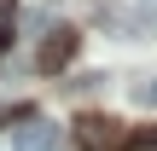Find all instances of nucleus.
<instances>
[{
    "label": "nucleus",
    "mask_w": 157,
    "mask_h": 151,
    "mask_svg": "<svg viewBox=\"0 0 157 151\" xmlns=\"http://www.w3.org/2000/svg\"><path fill=\"white\" fill-rule=\"evenodd\" d=\"M12 41V0H0V47Z\"/></svg>",
    "instance_id": "5"
},
{
    "label": "nucleus",
    "mask_w": 157,
    "mask_h": 151,
    "mask_svg": "<svg viewBox=\"0 0 157 151\" xmlns=\"http://www.w3.org/2000/svg\"><path fill=\"white\" fill-rule=\"evenodd\" d=\"M76 41H82V35H76V29H64V23H58V29H47V41H41V70H47V76H52V70H64V64L76 58Z\"/></svg>",
    "instance_id": "1"
},
{
    "label": "nucleus",
    "mask_w": 157,
    "mask_h": 151,
    "mask_svg": "<svg viewBox=\"0 0 157 151\" xmlns=\"http://www.w3.org/2000/svg\"><path fill=\"white\" fill-rule=\"evenodd\" d=\"M52 145H58V128L41 116H23V128H12V151H52Z\"/></svg>",
    "instance_id": "3"
},
{
    "label": "nucleus",
    "mask_w": 157,
    "mask_h": 151,
    "mask_svg": "<svg viewBox=\"0 0 157 151\" xmlns=\"http://www.w3.org/2000/svg\"><path fill=\"white\" fill-rule=\"evenodd\" d=\"M128 99H134L140 111H151V105H157V76H140V81L128 87Z\"/></svg>",
    "instance_id": "4"
},
{
    "label": "nucleus",
    "mask_w": 157,
    "mask_h": 151,
    "mask_svg": "<svg viewBox=\"0 0 157 151\" xmlns=\"http://www.w3.org/2000/svg\"><path fill=\"white\" fill-rule=\"evenodd\" d=\"M117 140H122V128H117L111 116H82V122H76V145L82 151H111Z\"/></svg>",
    "instance_id": "2"
}]
</instances>
